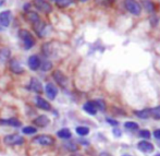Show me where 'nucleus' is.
<instances>
[{"label": "nucleus", "mask_w": 160, "mask_h": 156, "mask_svg": "<svg viewBox=\"0 0 160 156\" xmlns=\"http://www.w3.org/2000/svg\"><path fill=\"white\" fill-rule=\"evenodd\" d=\"M19 37H20V39L22 40L24 48H25L26 50H28V49L33 48V47L35 46V43H36L35 37H34L33 34L31 33L30 31L24 30V29L19 30Z\"/></svg>", "instance_id": "1"}, {"label": "nucleus", "mask_w": 160, "mask_h": 156, "mask_svg": "<svg viewBox=\"0 0 160 156\" xmlns=\"http://www.w3.org/2000/svg\"><path fill=\"white\" fill-rule=\"evenodd\" d=\"M3 143L7 146L21 145V144L24 143V139L17 133H12V134H8L3 138Z\"/></svg>", "instance_id": "2"}, {"label": "nucleus", "mask_w": 160, "mask_h": 156, "mask_svg": "<svg viewBox=\"0 0 160 156\" xmlns=\"http://www.w3.org/2000/svg\"><path fill=\"white\" fill-rule=\"evenodd\" d=\"M33 4L38 11L44 14H50L52 12V6L47 0H33Z\"/></svg>", "instance_id": "3"}, {"label": "nucleus", "mask_w": 160, "mask_h": 156, "mask_svg": "<svg viewBox=\"0 0 160 156\" xmlns=\"http://www.w3.org/2000/svg\"><path fill=\"white\" fill-rule=\"evenodd\" d=\"M124 7L125 9L133 15H141L142 13V7L136 0H124Z\"/></svg>", "instance_id": "4"}, {"label": "nucleus", "mask_w": 160, "mask_h": 156, "mask_svg": "<svg viewBox=\"0 0 160 156\" xmlns=\"http://www.w3.org/2000/svg\"><path fill=\"white\" fill-rule=\"evenodd\" d=\"M33 143L38 144V145H42V146H51L55 144V139L49 134H42L34 138Z\"/></svg>", "instance_id": "5"}, {"label": "nucleus", "mask_w": 160, "mask_h": 156, "mask_svg": "<svg viewBox=\"0 0 160 156\" xmlns=\"http://www.w3.org/2000/svg\"><path fill=\"white\" fill-rule=\"evenodd\" d=\"M52 78H53V80L56 81V83L59 84L60 86H62V87L67 86L68 78L65 76V74L62 71H60V70H56V71H53Z\"/></svg>", "instance_id": "6"}, {"label": "nucleus", "mask_w": 160, "mask_h": 156, "mask_svg": "<svg viewBox=\"0 0 160 156\" xmlns=\"http://www.w3.org/2000/svg\"><path fill=\"white\" fill-rule=\"evenodd\" d=\"M9 63V70L14 74H23L24 73V68L22 67V65L18 61L17 59H10Z\"/></svg>", "instance_id": "7"}, {"label": "nucleus", "mask_w": 160, "mask_h": 156, "mask_svg": "<svg viewBox=\"0 0 160 156\" xmlns=\"http://www.w3.org/2000/svg\"><path fill=\"white\" fill-rule=\"evenodd\" d=\"M11 59V50L8 48H0V69L6 67Z\"/></svg>", "instance_id": "8"}, {"label": "nucleus", "mask_w": 160, "mask_h": 156, "mask_svg": "<svg viewBox=\"0 0 160 156\" xmlns=\"http://www.w3.org/2000/svg\"><path fill=\"white\" fill-rule=\"evenodd\" d=\"M45 93H46V96L48 97L50 101H53L58 95L57 86H56L53 83H47L46 86H45Z\"/></svg>", "instance_id": "9"}, {"label": "nucleus", "mask_w": 160, "mask_h": 156, "mask_svg": "<svg viewBox=\"0 0 160 156\" xmlns=\"http://www.w3.org/2000/svg\"><path fill=\"white\" fill-rule=\"evenodd\" d=\"M28 68H30L32 71H37V70L40 68L42 60L39 59V57H38V56L32 55V56H30V58H28Z\"/></svg>", "instance_id": "10"}, {"label": "nucleus", "mask_w": 160, "mask_h": 156, "mask_svg": "<svg viewBox=\"0 0 160 156\" xmlns=\"http://www.w3.org/2000/svg\"><path fill=\"white\" fill-rule=\"evenodd\" d=\"M49 122H50V120L46 115H39L33 120L34 126L37 127V128H45V127L49 125Z\"/></svg>", "instance_id": "11"}, {"label": "nucleus", "mask_w": 160, "mask_h": 156, "mask_svg": "<svg viewBox=\"0 0 160 156\" xmlns=\"http://www.w3.org/2000/svg\"><path fill=\"white\" fill-rule=\"evenodd\" d=\"M11 22V11L4 10L0 12V25L3 28H8Z\"/></svg>", "instance_id": "12"}, {"label": "nucleus", "mask_w": 160, "mask_h": 156, "mask_svg": "<svg viewBox=\"0 0 160 156\" xmlns=\"http://www.w3.org/2000/svg\"><path fill=\"white\" fill-rule=\"evenodd\" d=\"M30 90L37 94H42L44 89H42V84L40 83V81L36 78H32L30 82Z\"/></svg>", "instance_id": "13"}, {"label": "nucleus", "mask_w": 160, "mask_h": 156, "mask_svg": "<svg viewBox=\"0 0 160 156\" xmlns=\"http://www.w3.org/2000/svg\"><path fill=\"white\" fill-rule=\"evenodd\" d=\"M36 106H37L38 108H40V109L45 110V112H48V110L51 109L50 103H48L46 99L42 98V97H40V96L36 97Z\"/></svg>", "instance_id": "14"}, {"label": "nucleus", "mask_w": 160, "mask_h": 156, "mask_svg": "<svg viewBox=\"0 0 160 156\" xmlns=\"http://www.w3.org/2000/svg\"><path fill=\"white\" fill-rule=\"evenodd\" d=\"M26 20H28L30 23H32L33 26L36 25V24H38L40 21H42L40 17L35 12V11H28V12H26Z\"/></svg>", "instance_id": "15"}, {"label": "nucleus", "mask_w": 160, "mask_h": 156, "mask_svg": "<svg viewBox=\"0 0 160 156\" xmlns=\"http://www.w3.org/2000/svg\"><path fill=\"white\" fill-rule=\"evenodd\" d=\"M137 148H138L139 151H142V152H144V153H150L154 151V145H152V143H149V142L145 141V140L138 142Z\"/></svg>", "instance_id": "16"}, {"label": "nucleus", "mask_w": 160, "mask_h": 156, "mask_svg": "<svg viewBox=\"0 0 160 156\" xmlns=\"http://www.w3.org/2000/svg\"><path fill=\"white\" fill-rule=\"evenodd\" d=\"M0 125L3 126H11L14 128H19L21 127V121L17 118H8V119H0Z\"/></svg>", "instance_id": "17"}, {"label": "nucleus", "mask_w": 160, "mask_h": 156, "mask_svg": "<svg viewBox=\"0 0 160 156\" xmlns=\"http://www.w3.org/2000/svg\"><path fill=\"white\" fill-rule=\"evenodd\" d=\"M33 28H34V31H35L36 34H37L38 37H40V38L45 37V32H46V28H47V25H46L45 22L40 21L38 24L34 25Z\"/></svg>", "instance_id": "18"}, {"label": "nucleus", "mask_w": 160, "mask_h": 156, "mask_svg": "<svg viewBox=\"0 0 160 156\" xmlns=\"http://www.w3.org/2000/svg\"><path fill=\"white\" fill-rule=\"evenodd\" d=\"M83 109L88 115H93L94 116V115L97 114V108L95 104H94V101H87V103H85L84 106H83Z\"/></svg>", "instance_id": "19"}, {"label": "nucleus", "mask_w": 160, "mask_h": 156, "mask_svg": "<svg viewBox=\"0 0 160 156\" xmlns=\"http://www.w3.org/2000/svg\"><path fill=\"white\" fill-rule=\"evenodd\" d=\"M57 135H58V138H60V139H62V140H69L72 138L71 131H70L68 128L60 129V130L57 132Z\"/></svg>", "instance_id": "20"}, {"label": "nucleus", "mask_w": 160, "mask_h": 156, "mask_svg": "<svg viewBox=\"0 0 160 156\" xmlns=\"http://www.w3.org/2000/svg\"><path fill=\"white\" fill-rule=\"evenodd\" d=\"M142 3L147 12H152L155 10V3L152 0H142Z\"/></svg>", "instance_id": "21"}, {"label": "nucleus", "mask_w": 160, "mask_h": 156, "mask_svg": "<svg viewBox=\"0 0 160 156\" xmlns=\"http://www.w3.org/2000/svg\"><path fill=\"white\" fill-rule=\"evenodd\" d=\"M53 1H55L56 6L58 8H61V9L68 8L72 3V0H53Z\"/></svg>", "instance_id": "22"}, {"label": "nucleus", "mask_w": 160, "mask_h": 156, "mask_svg": "<svg viewBox=\"0 0 160 156\" xmlns=\"http://www.w3.org/2000/svg\"><path fill=\"white\" fill-rule=\"evenodd\" d=\"M135 115L139 118H149L150 117V109H143V110H137L135 112Z\"/></svg>", "instance_id": "23"}, {"label": "nucleus", "mask_w": 160, "mask_h": 156, "mask_svg": "<svg viewBox=\"0 0 160 156\" xmlns=\"http://www.w3.org/2000/svg\"><path fill=\"white\" fill-rule=\"evenodd\" d=\"M39 69L42 70V71H44V72L50 71V70L52 69V62L49 61V60H45L44 62H42Z\"/></svg>", "instance_id": "24"}, {"label": "nucleus", "mask_w": 160, "mask_h": 156, "mask_svg": "<svg viewBox=\"0 0 160 156\" xmlns=\"http://www.w3.org/2000/svg\"><path fill=\"white\" fill-rule=\"evenodd\" d=\"M22 132H23L24 134H26V135L35 134V133L37 132V129H36V127H32V126L24 127V128L22 129Z\"/></svg>", "instance_id": "25"}, {"label": "nucleus", "mask_w": 160, "mask_h": 156, "mask_svg": "<svg viewBox=\"0 0 160 156\" xmlns=\"http://www.w3.org/2000/svg\"><path fill=\"white\" fill-rule=\"evenodd\" d=\"M76 130V133H78V135H82V137H85V135H87L89 133V129L87 128V127H78V128L75 129Z\"/></svg>", "instance_id": "26"}, {"label": "nucleus", "mask_w": 160, "mask_h": 156, "mask_svg": "<svg viewBox=\"0 0 160 156\" xmlns=\"http://www.w3.org/2000/svg\"><path fill=\"white\" fill-rule=\"evenodd\" d=\"M64 148H67L69 152H76V151L78 150V145H76L74 142H67V143L64 144Z\"/></svg>", "instance_id": "27"}, {"label": "nucleus", "mask_w": 160, "mask_h": 156, "mask_svg": "<svg viewBox=\"0 0 160 156\" xmlns=\"http://www.w3.org/2000/svg\"><path fill=\"white\" fill-rule=\"evenodd\" d=\"M94 104H95L97 110H101V112H105L106 110V104L103 103V101L101 99H96V101H93Z\"/></svg>", "instance_id": "28"}, {"label": "nucleus", "mask_w": 160, "mask_h": 156, "mask_svg": "<svg viewBox=\"0 0 160 156\" xmlns=\"http://www.w3.org/2000/svg\"><path fill=\"white\" fill-rule=\"evenodd\" d=\"M150 116L155 119H160V106H157V107L150 109Z\"/></svg>", "instance_id": "29"}, {"label": "nucleus", "mask_w": 160, "mask_h": 156, "mask_svg": "<svg viewBox=\"0 0 160 156\" xmlns=\"http://www.w3.org/2000/svg\"><path fill=\"white\" fill-rule=\"evenodd\" d=\"M124 127L128 130H136L138 128V125L136 122H132V121H128V122L124 123Z\"/></svg>", "instance_id": "30"}, {"label": "nucleus", "mask_w": 160, "mask_h": 156, "mask_svg": "<svg viewBox=\"0 0 160 156\" xmlns=\"http://www.w3.org/2000/svg\"><path fill=\"white\" fill-rule=\"evenodd\" d=\"M139 137L144 139H150V132L148 130H142L139 131Z\"/></svg>", "instance_id": "31"}, {"label": "nucleus", "mask_w": 160, "mask_h": 156, "mask_svg": "<svg viewBox=\"0 0 160 156\" xmlns=\"http://www.w3.org/2000/svg\"><path fill=\"white\" fill-rule=\"evenodd\" d=\"M114 0H97L99 4H102V6H110V4L113 3Z\"/></svg>", "instance_id": "32"}, {"label": "nucleus", "mask_w": 160, "mask_h": 156, "mask_svg": "<svg viewBox=\"0 0 160 156\" xmlns=\"http://www.w3.org/2000/svg\"><path fill=\"white\" fill-rule=\"evenodd\" d=\"M107 122L109 123V125H111V126H117L118 125V121L117 120H113V119H107Z\"/></svg>", "instance_id": "33"}, {"label": "nucleus", "mask_w": 160, "mask_h": 156, "mask_svg": "<svg viewBox=\"0 0 160 156\" xmlns=\"http://www.w3.org/2000/svg\"><path fill=\"white\" fill-rule=\"evenodd\" d=\"M23 9H24V11L25 12H28V11H31L30 9H31V3H24V6H23Z\"/></svg>", "instance_id": "34"}, {"label": "nucleus", "mask_w": 160, "mask_h": 156, "mask_svg": "<svg viewBox=\"0 0 160 156\" xmlns=\"http://www.w3.org/2000/svg\"><path fill=\"white\" fill-rule=\"evenodd\" d=\"M113 134L116 135V137H120L121 134H122V132H121L120 130H119V129H113Z\"/></svg>", "instance_id": "35"}, {"label": "nucleus", "mask_w": 160, "mask_h": 156, "mask_svg": "<svg viewBox=\"0 0 160 156\" xmlns=\"http://www.w3.org/2000/svg\"><path fill=\"white\" fill-rule=\"evenodd\" d=\"M154 135L156 137V139H158V140H160V130H156L154 132Z\"/></svg>", "instance_id": "36"}, {"label": "nucleus", "mask_w": 160, "mask_h": 156, "mask_svg": "<svg viewBox=\"0 0 160 156\" xmlns=\"http://www.w3.org/2000/svg\"><path fill=\"white\" fill-rule=\"evenodd\" d=\"M4 2H6V0H0V7H1V6H3V4H4Z\"/></svg>", "instance_id": "37"}, {"label": "nucleus", "mask_w": 160, "mask_h": 156, "mask_svg": "<svg viewBox=\"0 0 160 156\" xmlns=\"http://www.w3.org/2000/svg\"><path fill=\"white\" fill-rule=\"evenodd\" d=\"M100 156H110V155L108 154V153H101Z\"/></svg>", "instance_id": "38"}, {"label": "nucleus", "mask_w": 160, "mask_h": 156, "mask_svg": "<svg viewBox=\"0 0 160 156\" xmlns=\"http://www.w3.org/2000/svg\"><path fill=\"white\" fill-rule=\"evenodd\" d=\"M76 1H80V2H86V1H88V0H76Z\"/></svg>", "instance_id": "39"}, {"label": "nucleus", "mask_w": 160, "mask_h": 156, "mask_svg": "<svg viewBox=\"0 0 160 156\" xmlns=\"http://www.w3.org/2000/svg\"><path fill=\"white\" fill-rule=\"evenodd\" d=\"M71 156H83V155H81V154H73V155H71Z\"/></svg>", "instance_id": "40"}, {"label": "nucleus", "mask_w": 160, "mask_h": 156, "mask_svg": "<svg viewBox=\"0 0 160 156\" xmlns=\"http://www.w3.org/2000/svg\"><path fill=\"white\" fill-rule=\"evenodd\" d=\"M123 156H131V155H123Z\"/></svg>", "instance_id": "41"}]
</instances>
